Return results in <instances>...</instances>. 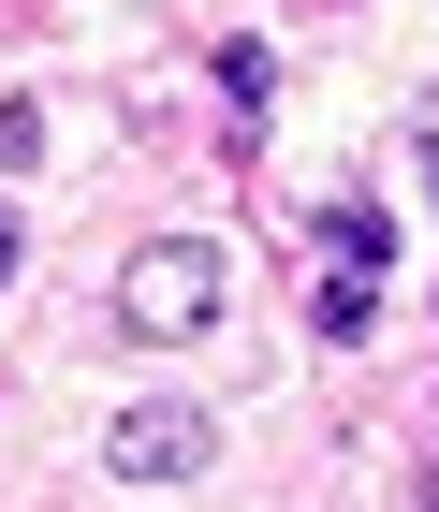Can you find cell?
I'll use <instances>...</instances> for the list:
<instances>
[{
  "instance_id": "cell-1",
  "label": "cell",
  "mask_w": 439,
  "mask_h": 512,
  "mask_svg": "<svg viewBox=\"0 0 439 512\" xmlns=\"http://www.w3.org/2000/svg\"><path fill=\"white\" fill-rule=\"evenodd\" d=\"M220 308H235V249H220V235H147V249L118 264V322L161 337V352H191Z\"/></svg>"
},
{
  "instance_id": "cell-7",
  "label": "cell",
  "mask_w": 439,
  "mask_h": 512,
  "mask_svg": "<svg viewBox=\"0 0 439 512\" xmlns=\"http://www.w3.org/2000/svg\"><path fill=\"white\" fill-rule=\"evenodd\" d=\"M410 147H425V191H439V88L410 103Z\"/></svg>"
},
{
  "instance_id": "cell-9",
  "label": "cell",
  "mask_w": 439,
  "mask_h": 512,
  "mask_svg": "<svg viewBox=\"0 0 439 512\" xmlns=\"http://www.w3.org/2000/svg\"><path fill=\"white\" fill-rule=\"evenodd\" d=\"M410 498H425V512H439V454H425V483H410Z\"/></svg>"
},
{
  "instance_id": "cell-6",
  "label": "cell",
  "mask_w": 439,
  "mask_h": 512,
  "mask_svg": "<svg viewBox=\"0 0 439 512\" xmlns=\"http://www.w3.org/2000/svg\"><path fill=\"white\" fill-rule=\"evenodd\" d=\"M44 161V103H0V176H30Z\"/></svg>"
},
{
  "instance_id": "cell-4",
  "label": "cell",
  "mask_w": 439,
  "mask_h": 512,
  "mask_svg": "<svg viewBox=\"0 0 439 512\" xmlns=\"http://www.w3.org/2000/svg\"><path fill=\"white\" fill-rule=\"evenodd\" d=\"M220 103H235V132H264V103H279V59H264V44H220Z\"/></svg>"
},
{
  "instance_id": "cell-3",
  "label": "cell",
  "mask_w": 439,
  "mask_h": 512,
  "mask_svg": "<svg viewBox=\"0 0 439 512\" xmlns=\"http://www.w3.org/2000/svg\"><path fill=\"white\" fill-rule=\"evenodd\" d=\"M308 249H322L337 278H396V220H381V191H337V205L308 220Z\"/></svg>"
},
{
  "instance_id": "cell-5",
  "label": "cell",
  "mask_w": 439,
  "mask_h": 512,
  "mask_svg": "<svg viewBox=\"0 0 439 512\" xmlns=\"http://www.w3.org/2000/svg\"><path fill=\"white\" fill-rule=\"evenodd\" d=\"M366 322H381V278H337V264H322V293H308V337H366Z\"/></svg>"
},
{
  "instance_id": "cell-2",
  "label": "cell",
  "mask_w": 439,
  "mask_h": 512,
  "mask_svg": "<svg viewBox=\"0 0 439 512\" xmlns=\"http://www.w3.org/2000/svg\"><path fill=\"white\" fill-rule=\"evenodd\" d=\"M103 469H118V483H205V469H220V410H191V395H132L118 425H103Z\"/></svg>"
},
{
  "instance_id": "cell-8",
  "label": "cell",
  "mask_w": 439,
  "mask_h": 512,
  "mask_svg": "<svg viewBox=\"0 0 439 512\" xmlns=\"http://www.w3.org/2000/svg\"><path fill=\"white\" fill-rule=\"evenodd\" d=\"M15 264H30V220H15V205H0V278H15Z\"/></svg>"
}]
</instances>
